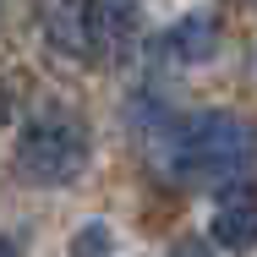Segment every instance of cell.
I'll use <instances>...</instances> for the list:
<instances>
[{
	"label": "cell",
	"mask_w": 257,
	"mask_h": 257,
	"mask_svg": "<svg viewBox=\"0 0 257 257\" xmlns=\"http://www.w3.org/2000/svg\"><path fill=\"white\" fill-rule=\"evenodd\" d=\"M148 148L154 164L175 181V186H208V192H224L235 181H246L252 170V126L230 109H203V115H186V120H159L148 132Z\"/></svg>",
	"instance_id": "cell-1"
},
{
	"label": "cell",
	"mask_w": 257,
	"mask_h": 257,
	"mask_svg": "<svg viewBox=\"0 0 257 257\" xmlns=\"http://www.w3.org/2000/svg\"><path fill=\"white\" fill-rule=\"evenodd\" d=\"M88 159H93V132H88V120H77V115H33L28 126H22V137H17V154H11V170L28 181V186H71L82 170H88Z\"/></svg>",
	"instance_id": "cell-2"
},
{
	"label": "cell",
	"mask_w": 257,
	"mask_h": 257,
	"mask_svg": "<svg viewBox=\"0 0 257 257\" xmlns=\"http://www.w3.org/2000/svg\"><path fill=\"white\" fill-rule=\"evenodd\" d=\"M219 44H224L219 17L213 11H186L154 39V60L159 66H208L219 55Z\"/></svg>",
	"instance_id": "cell-3"
},
{
	"label": "cell",
	"mask_w": 257,
	"mask_h": 257,
	"mask_svg": "<svg viewBox=\"0 0 257 257\" xmlns=\"http://www.w3.org/2000/svg\"><path fill=\"white\" fill-rule=\"evenodd\" d=\"M208 241L224 246V252H252L257 246V192H252V181H235V186H224L213 197Z\"/></svg>",
	"instance_id": "cell-4"
},
{
	"label": "cell",
	"mask_w": 257,
	"mask_h": 257,
	"mask_svg": "<svg viewBox=\"0 0 257 257\" xmlns=\"http://www.w3.org/2000/svg\"><path fill=\"white\" fill-rule=\"evenodd\" d=\"M39 28L55 55L93 60V0H39Z\"/></svg>",
	"instance_id": "cell-5"
},
{
	"label": "cell",
	"mask_w": 257,
	"mask_h": 257,
	"mask_svg": "<svg viewBox=\"0 0 257 257\" xmlns=\"http://www.w3.org/2000/svg\"><path fill=\"white\" fill-rule=\"evenodd\" d=\"M143 39V6L137 0H93V50L109 60H132Z\"/></svg>",
	"instance_id": "cell-6"
},
{
	"label": "cell",
	"mask_w": 257,
	"mask_h": 257,
	"mask_svg": "<svg viewBox=\"0 0 257 257\" xmlns=\"http://www.w3.org/2000/svg\"><path fill=\"white\" fill-rule=\"evenodd\" d=\"M71 257H109L115 252V230L104 224V219H88L82 230H71V246H66Z\"/></svg>",
	"instance_id": "cell-7"
},
{
	"label": "cell",
	"mask_w": 257,
	"mask_h": 257,
	"mask_svg": "<svg viewBox=\"0 0 257 257\" xmlns=\"http://www.w3.org/2000/svg\"><path fill=\"white\" fill-rule=\"evenodd\" d=\"M170 257H213V246H203V241H181Z\"/></svg>",
	"instance_id": "cell-8"
},
{
	"label": "cell",
	"mask_w": 257,
	"mask_h": 257,
	"mask_svg": "<svg viewBox=\"0 0 257 257\" xmlns=\"http://www.w3.org/2000/svg\"><path fill=\"white\" fill-rule=\"evenodd\" d=\"M6 115H11V88L0 82V120H6Z\"/></svg>",
	"instance_id": "cell-9"
},
{
	"label": "cell",
	"mask_w": 257,
	"mask_h": 257,
	"mask_svg": "<svg viewBox=\"0 0 257 257\" xmlns=\"http://www.w3.org/2000/svg\"><path fill=\"white\" fill-rule=\"evenodd\" d=\"M0 257H17V241H0Z\"/></svg>",
	"instance_id": "cell-10"
},
{
	"label": "cell",
	"mask_w": 257,
	"mask_h": 257,
	"mask_svg": "<svg viewBox=\"0 0 257 257\" xmlns=\"http://www.w3.org/2000/svg\"><path fill=\"white\" fill-rule=\"evenodd\" d=\"M246 6H252V11H257V0H246Z\"/></svg>",
	"instance_id": "cell-11"
}]
</instances>
